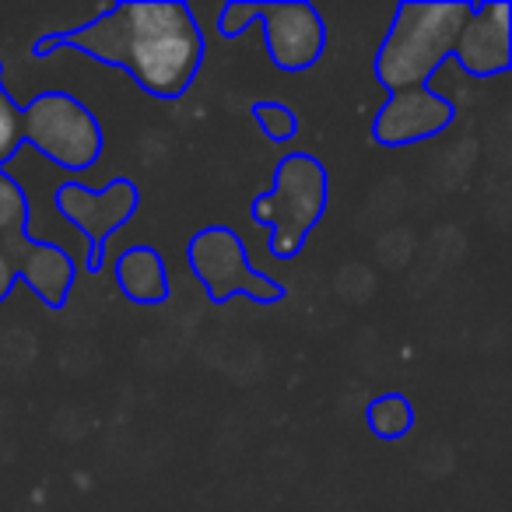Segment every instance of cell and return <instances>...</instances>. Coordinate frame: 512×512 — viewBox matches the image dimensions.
Instances as JSON below:
<instances>
[{"instance_id":"obj_8","label":"cell","mask_w":512,"mask_h":512,"mask_svg":"<svg viewBox=\"0 0 512 512\" xmlns=\"http://www.w3.org/2000/svg\"><path fill=\"white\" fill-rule=\"evenodd\" d=\"M456 120V106L446 95L432 88H411L397 92L383 102V109L372 120V137L383 148H411L428 137H439Z\"/></svg>"},{"instance_id":"obj_16","label":"cell","mask_w":512,"mask_h":512,"mask_svg":"<svg viewBox=\"0 0 512 512\" xmlns=\"http://www.w3.org/2000/svg\"><path fill=\"white\" fill-rule=\"evenodd\" d=\"M15 285H18V271H15V264H11V256L0 249V302H8Z\"/></svg>"},{"instance_id":"obj_13","label":"cell","mask_w":512,"mask_h":512,"mask_svg":"<svg viewBox=\"0 0 512 512\" xmlns=\"http://www.w3.org/2000/svg\"><path fill=\"white\" fill-rule=\"evenodd\" d=\"M29 214V197L18 186V179L0 169V249L29 239Z\"/></svg>"},{"instance_id":"obj_6","label":"cell","mask_w":512,"mask_h":512,"mask_svg":"<svg viewBox=\"0 0 512 512\" xmlns=\"http://www.w3.org/2000/svg\"><path fill=\"white\" fill-rule=\"evenodd\" d=\"M186 264H190L193 278L204 285L207 299L214 306L235 299V295H249L260 306H274V302L285 299L281 281H274L264 271H253L246 256V242L239 239V232L225 225H207L193 232L190 242H186Z\"/></svg>"},{"instance_id":"obj_2","label":"cell","mask_w":512,"mask_h":512,"mask_svg":"<svg viewBox=\"0 0 512 512\" xmlns=\"http://www.w3.org/2000/svg\"><path fill=\"white\" fill-rule=\"evenodd\" d=\"M470 0H404L376 53V78L390 95L428 88L432 74L453 60V46L467 25Z\"/></svg>"},{"instance_id":"obj_10","label":"cell","mask_w":512,"mask_h":512,"mask_svg":"<svg viewBox=\"0 0 512 512\" xmlns=\"http://www.w3.org/2000/svg\"><path fill=\"white\" fill-rule=\"evenodd\" d=\"M4 253L11 256V264L18 271V281L32 288L39 302L46 309H64L67 299L74 292V281H78V264L74 256L67 253L57 242H43V239H22L15 246H8Z\"/></svg>"},{"instance_id":"obj_11","label":"cell","mask_w":512,"mask_h":512,"mask_svg":"<svg viewBox=\"0 0 512 512\" xmlns=\"http://www.w3.org/2000/svg\"><path fill=\"white\" fill-rule=\"evenodd\" d=\"M116 288L134 306H162L169 299V271L155 246H130L116 260Z\"/></svg>"},{"instance_id":"obj_7","label":"cell","mask_w":512,"mask_h":512,"mask_svg":"<svg viewBox=\"0 0 512 512\" xmlns=\"http://www.w3.org/2000/svg\"><path fill=\"white\" fill-rule=\"evenodd\" d=\"M53 204L57 211L85 235L88 242V274H99L106 264V242L116 228H123L141 207V190H137L134 179L116 176L109 179L102 190L78 183V179H67L53 190Z\"/></svg>"},{"instance_id":"obj_9","label":"cell","mask_w":512,"mask_h":512,"mask_svg":"<svg viewBox=\"0 0 512 512\" xmlns=\"http://www.w3.org/2000/svg\"><path fill=\"white\" fill-rule=\"evenodd\" d=\"M453 57L470 78H498L512 67V4L509 0H488L474 4Z\"/></svg>"},{"instance_id":"obj_12","label":"cell","mask_w":512,"mask_h":512,"mask_svg":"<svg viewBox=\"0 0 512 512\" xmlns=\"http://www.w3.org/2000/svg\"><path fill=\"white\" fill-rule=\"evenodd\" d=\"M365 425L376 439H404L414 428V407L404 393H383L365 407Z\"/></svg>"},{"instance_id":"obj_15","label":"cell","mask_w":512,"mask_h":512,"mask_svg":"<svg viewBox=\"0 0 512 512\" xmlns=\"http://www.w3.org/2000/svg\"><path fill=\"white\" fill-rule=\"evenodd\" d=\"M249 116H253L256 127L264 130L274 144L292 141V137L299 134V116H295V109L285 106V102H253Z\"/></svg>"},{"instance_id":"obj_14","label":"cell","mask_w":512,"mask_h":512,"mask_svg":"<svg viewBox=\"0 0 512 512\" xmlns=\"http://www.w3.org/2000/svg\"><path fill=\"white\" fill-rule=\"evenodd\" d=\"M25 148L22 134V106L4 88V67H0V169Z\"/></svg>"},{"instance_id":"obj_1","label":"cell","mask_w":512,"mask_h":512,"mask_svg":"<svg viewBox=\"0 0 512 512\" xmlns=\"http://www.w3.org/2000/svg\"><path fill=\"white\" fill-rule=\"evenodd\" d=\"M78 50L99 64L120 67L151 99L176 102L190 92L204 64V32L186 0H127L109 4L99 18L36 43V57Z\"/></svg>"},{"instance_id":"obj_5","label":"cell","mask_w":512,"mask_h":512,"mask_svg":"<svg viewBox=\"0 0 512 512\" xmlns=\"http://www.w3.org/2000/svg\"><path fill=\"white\" fill-rule=\"evenodd\" d=\"M25 144L67 172H85L102 158L106 134L95 113L67 92H39L22 106Z\"/></svg>"},{"instance_id":"obj_4","label":"cell","mask_w":512,"mask_h":512,"mask_svg":"<svg viewBox=\"0 0 512 512\" xmlns=\"http://www.w3.org/2000/svg\"><path fill=\"white\" fill-rule=\"evenodd\" d=\"M264 22L267 57L278 71L299 74L320 64L327 50V22L306 0H281V4H242L228 0L218 15L221 39H239L249 25Z\"/></svg>"},{"instance_id":"obj_3","label":"cell","mask_w":512,"mask_h":512,"mask_svg":"<svg viewBox=\"0 0 512 512\" xmlns=\"http://www.w3.org/2000/svg\"><path fill=\"white\" fill-rule=\"evenodd\" d=\"M330 204V176L327 165L309 151H292L274 169V183L267 193L253 197L249 218L256 225L271 228V256L274 260H295L323 221Z\"/></svg>"}]
</instances>
